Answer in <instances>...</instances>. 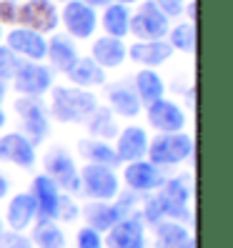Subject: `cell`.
Instances as JSON below:
<instances>
[{
	"label": "cell",
	"mask_w": 233,
	"mask_h": 248,
	"mask_svg": "<svg viewBox=\"0 0 233 248\" xmlns=\"http://www.w3.org/2000/svg\"><path fill=\"white\" fill-rule=\"evenodd\" d=\"M48 93H50V100L46 106L48 118H53L55 123H63V125L85 123V118L98 108L95 93L76 88V85H53Z\"/></svg>",
	"instance_id": "obj_1"
},
{
	"label": "cell",
	"mask_w": 233,
	"mask_h": 248,
	"mask_svg": "<svg viewBox=\"0 0 233 248\" xmlns=\"http://www.w3.org/2000/svg\"><path fill=\"white\" fill-rule=\"evenodd\" d=\"M193 151H196L193 136H188L186 130H181V133H158L155 138L148 140L145 160H151L158 168H173L191 160Z\"/></svg>",
	"instance_id": "obj_2"
},
{
	"label": "cell",
	"mask_w": 233,
	"mask_h": 248,
	"mask_svg": "<svg viewBox=\"0 0 233 248\" xmlns=\"http://www.w3.org/2000/svg\"><path fill=\"white\" fill-rule=\"evenodd\" d=\"M158 201L163 206L166 221H178V223H191L193 213H191V196H193V186H191V176L183 173L176 178H166L163 186L155 191Z\"/></svg>",
	"instance_id": "obj_3"
},
{
	"label": "cell",
	"mask_w": 233,
	"mask_h": 248,
	"mask_svg": "<svg viewBox=\"0 0 233 248\" xmlns=\"http://www.w3.org/2000/svg\"><path fill=\"white\" fill-rule=\"evenodd\" d=\"M43 173L61 188V193L78 196L80 193V168L76 158L63 145H53L43 155Z\"/></svg>",
	"instance_id": "obj_4"
},
{
	"label": "cell",
	"mask_w": 233,
	"mask_h": 248,
	"mask_svg": "<svg viewBox=\"0 0 233 248\" xmlns=\"http://www.w3.org/2000/svg\"><path fill=\"white\" fill-rule=\"evenodd\" d=\"M13 110H16L18 121H20V133L38 148L50 133V118H48L46 103H43L40 98L20 95V98H16V103H13Z\"/></svg>",
	"instance_id": "obj_5"
},
{
	"label": "cell",
	"mask_w": 233,
	"mask_h": 248,
	"mask_svg": "<svg viewBox=\"0 0 233 248\" xmlns=\"http://www.w3.org/2000/svg\"><path fill=\"white\" fill-rule=\"evenodd\" d=\"M80 193L88 201H113L121 193V178L108 166L85 163L80 168Z\"/></svg>",
	"instance_id": "obj_6"
},
{
	"label": "cell",
	"mask_w": 233,
	"mask_h": 248,
	"mask_svg": "<svg viewBox=\"0 0 233 248\" xmlns=\"http://www.w3.org/2000/svg\"><path fill=\"white\" fill-rule=\"evenodd\" d=\"M171 31V20L163 16L153 0H143L136 13H130L128 35L136 40H166Z\"/></svg>",
	"instance_id": "obj_7"
},
{
	"label": "cell",
	"mask_w": 233,
	"mask_h": 248,
	"mask_svg": "<svg viewBox=\"0 0 233 248\" xmlns=\"http://www.w3.org/2000/svg\"><path fill=\"white\" fill-rule=\"evenodd\" d=\"M18 25L40 35H50L61 25V10L50 0H25L18 5Z\"/></svg>",
	"instance_id": "obj_8"
},
{
	"label": "cell",
	"mask_w": 233,
	"mask_h": 248,
	"mask_svg": "<svg viewBox=\"0 0 233 248\" xmlns=\"http://www.w3.org/2000/svg\"><path fill=\"white\" fill-rule=\"evenodd\" d=\"M61 25L73 40H91L98 31V10L85 5L83 0H68L61 8Z\"/></svg>",
	"instance_id": "obj_9"
},
{
	"label": "cell",
	"mask_w": 233,
	"mask_h": 248,
	"mask_svg": "<svg viewBox=\"0 0 233 248\" xmlns=\"http://www.w3.org/2000/svg\"><path fill=\"white\" fill-rule=\"evenodd\" d=\"M53 80H55V73L46 63L25 61L20 70L16 73V78H13V91L18 95H28V98H43L55 85Z\"/></svg>",
	"instance_id": "obj_10"
},
{
	"label": "cell",
	"mask_w": 233,
	"mask_h": 248,
	"mask_svg": "<svg viewBox=\"0 0 233 248\" xmlns=\"http://www.w3.org/2000/svg\"><path fill=\"white\" fill-rule=\"evenodd\" d=\"M106 248H145V223L140 213H130L103 233Z\"/></svg>",
	"instance_id": "obj_11"
},
{
	"label": "cell",
	"mask_w": 233,
	"mask_h": 248,
	"mask_svg": "<svg viewBox=\"0 0 233 248\" xmlns=\"http://www.w3.org/2000/svg\"><path fill=\"white\" fill-rule=\"evenodd\" d=\"M145 121L155 133H181V130H186L188 115L176 100L161 98L155 103L145 106Z\"/></svg>",
	"instance_id": "obj_12"
},
{
	"label": "cell",
	"mask_w": 233,
	"mask_h": 248,
	"mask_svg": "<svg viewBox=\"0 0 233 248\" xmlns=\"http://www.w3.org/2000/svg\"><path fill=\"white\" fill-rule=\"evenodd\" d=\"M3 46H8L16 55H20L23 61L43 63L46 61L48 38L35 33V31H28V28H23V25H13L10 31L3 35Z\"/></svg>",
	"instance_id": "obj_13"
},
{
	"label": "cell",
	"mask_w": 233,
	"mask_h": 248,
	"mask_svg": "<svg viewBox=\"0 0 233 248\" xmlns=\"http://www.w3.org/2000/svg\"><path fill=\"white\" fill-rule=\"evenodd\" d=\"M166 176H163V168L153 166L151 160H133V163H125L123 168V183L130 193H138V196H145V193H155L158 188L163 186Z\"/></svg>",
	"instance_id": "obj_14"
},
{
	"label": "cell",
	"mask_w": 233,
	"mask_h": 248,
	"mask_svg": "<svg viewBox=\"0 0 233 248\" xmlns=\"http://www.w3.org/2000/svg\"><path fill=\"white\" fill-rule=\"evenodd\" d=\"M0 160L3 163H13L23 170H31L35 166V145L28 140L20 130H13V133H3L0 136Z\"/></svg>",
	"instance_id": "obj_15"
},
{
	"label": "cell",
	"mask_w": 233,
	"mask_h": 248,
	"mask_svg": "<svg viewBox=\"0 0 233 248\" xmlns=\"http://www.w3.org/2000/svg\"><path fill=\"white\" fill-rule=\"evenodd\" d=\"M148 133L143 125H125L118 130L115 136V145L113 151L118 155L121 163H133V160H143L148 153Z\"/></svg>",
	"instance_id": "obj_16"
},
{
	"label": "cell",
	"mask_w": 233,
	"mask_h": 248,
	"mask_svg": "<svg viewBox=\"0 0 233 248\" xmlns=\"http://www.w3.org/2000/svg\"><path fill=\"white\" fill-rule=\"evenodd\" d=\"M80 58L78 53V46L76 40L65 33H50L48 38V46H46V61H48V68L53 73H65L76 65V61Z\"/></svg>",
	"instance_id": "obj_17"
},
{
	"label": "cell",
	"mask_w": 233,
	"mask_h": 248,
	"mask_svg": "<svg viewBox=\"0 0 233 248\" xmlns=\"http://www.w3.org/2000/svg\"><path fill=\"white\" fill-rule=\"evenodd\" d=\"M173 58V48L168 40H136L128 46V61H133L140 68H158Z\"/></svg>",
	"instance_id": "obj_18"
},
{
	"label": "cell",
	"mask_w": 233,
	"mask_h": 248,
	"mask_svg": "<svg viewBox=\"0 0 233 248\" xmlns=\"http://www.w3.org/2000/svg\"><path fill=\"white\" fill-rule=\"evenodd\" d=\"M35 221H38V206H35L33 196L28 193V191L16 193V196L8 201L5 218H3V223L8 226V231H20V233H25Z\"/></svg>",
	"instance_id": "obj_19"
},
{
	"label": "cell",
	"mask_w": 233,
	"mask_h": 248,
	"mask_svg": "<svg viewBox=\"0 0 233 248\" xmlns=\"http://www.w3.org/2000/svg\"><path fill=\"white\" fill-rule=\"evenodd\" d=\"M106 103L110 108L113 115H121V118H138L143 106H140V100L133 91V85L121 80V83H113L108 85L106 83Z\"/></svg>",
	"instance_id": "obj_20"
},
{
	"label": "cell",
	"mask_w": 233,
	"mask_h": 248,
	"mask_svg": "<svg viewBox=\"0 0 233 248\" xmlns=\"http://www.w3.org/2000/svg\"><path fill=\"white\" fill-rule=\"evenodd\" d=\"M35 206H38V218H46V221H55L58 213V203H61V188H58L46 173H38V176L31 181V191Z\"/></svg>",
	"instance_id": "obj_21"
},
{
	"label": "cell",
	"mask_w": 233,
	"mask_h": 248,
	"mask_svg": "<svg viewBox=\"0 0 233 248\" xmlns=\"http://www.w3.org/2000/svg\"><path fill=\"white\" fill-rule=\"evenodd\" d=\"M91 58L103 68V70H110V68H121L125 61H128V46L123 38H110V35H100L93 40L91 46Z\"/></svg>",
	"instance_id": "obj_22"
},
{
	"label": "cell",
	"mask_w": 233,
	"mask_h": 248,
	"mask_svg": "<svg viewBox=\"0 0 233 248\" xmlns=\"http://www.w3.org/2000/svg\"><path fill=\"white\" fill-rule=\"evenodd\" d=\"M65 78L70 80V85H76V88H83V91H93V88H103L108 83V73L100 68L91 55H80L76 65H73Z\"/></svg>",
	"instance_id": "obj_23"
},
{
	"label": "cell",
	"mask_w": 233,
	"mask_h": 248,
	"mask_svg": "<svg viewBox=\"0 0 233 248\" xmlns=\"http://www.w3.org/2000/svg\"><path fill=\"white\" fill-rule=\"evenodd\" d=\"M153 248H196V241L186 223L161 221L153 226Z\"/></svg>",
	"instance_id": "obj_24"
},
{
	"label": "cell",
	"mask_w": 233,
	"mask_h": 248,
	"mask_svg": "<svg viewBox=\"0 0 233 248\" xmlns=\"http://www.w3.org/2000/svg\"><path fill=\"white\" fill-rule=\"evenodd\" d=\"M80 218L85 221V226L98 231V233H106L113 223L121 221V211L113 201H88L80 206Z\"/></svg>",
	"instance_id": "obj_25"
},
{
	"label": "cell",
	"mask_w": 233,
	"mask_h": 248,
	"mask_svg": "<svg viewBox=\"0 0 233 248\" xmlns=\"http://www.w3.org/2000/svg\"><path fill=\"white\" fill-rule=\"evenodd\" d=\"M76 151L78 155L85 160V163H93V166H108V168H118L121 160L115 155L113 145L108 140H98V138H80L76 143Z\"/></svg>",
	"instance_id": "obj_26"
},
{
	"label": "cell",
	"mask_w": 233,
	"mask_h": 248,
	"mask_svg": "<svg viewBox=\"0 0 233 248\" xmlns=\"http://www.w3.org/2000/svg\"><path fill=\"white\" fill-rule=\"evenodd\" d=\"M130 85H133V91H136L143 108L155 103V100H161V98H166V83H163L161 76H158V70H153V68H140L133 76V83Z\"/></svg>",
	"instance_id": "obj_27"
},
{
	"label": "cell",
	"mask_w": 233,
	"mask_h": 248,
	"mask_svg": "<svg viewBox=\"0 0 233 248\" xmlns=\"http://www.w3.org/2000/svg\"><path fill=\"white\" fill-rule=\"evenodd\" d=\"M98 25L103 28V35L110 38H128V25H130V8L121 3H108L103 8V16L98 18Z\"/></svg>",
	"instance_id": "obj_28"
},
{
	"label": "cell",
	"mask_w": 233,
	"mask_h": 248,
	"mask_svg": "<svg viewBox=\"0 0 233 248\" xmlns=\"http://www.w3.org/2000/svg\"><path fill=\"white\" fill-rule=\"evenodd\" d=\"M85 128H88V138H98V140H113L115 136H118V123H115V115L110 113L108 106H98L88 118H85L83 123Z\"/></svg>",
	"instance_id": "obj_29"
},
{
	"label": "cell",
	"mask_w": 233,
	"mask_h": 248,
	"mask_svg": "<svg viewBox=\"0 0 233 248\" xmlns=\"http://www.w3.org/2000/svg\"><path fill=\"white\" fill-rule=\"evenodd\" d=\"M31 228H33V233H31L33 248H65V246H68L65 231L58 226V221H46V218H38Z\"/></svg>",
	"instance_id": "obj_30"
},
{
	"label": "cell",
	"mask_w": 233,
	"mask_h": 248,
	"mask_svg": "<svg viewBox=\"0 0 233 248\" xmlns=\"http://www.w3.org/2000/svg\"><path fill=\"white\" fill-rule=\"evenodd\" d=\"M166 40L171 43L173 50H181L191 55L196 50V23H178L171 25V31L166 35Z\"/></svg>",
	"instance_id": "obj_31"
},
{
	"label": "cell",
	"mask_w": 233,
	"mask_h": 248,
	"mask_svg": "<svg viewBox=\"0 0 233 248\" xmlns=\"http://www.w3.org/2000/svg\"><path fill=\"white\" fill-rule=\"evenodd\" d=\"M23 63H25V61H23L20 55H16L8 46H3V43H0V80H5V83L13 80Z\"/></svg>",
	"instance_id": "obj_32"
},
{
	"label": "cell",
	"mask_w": 233,
	"mask_h": 248,
	"mask_svg": "<svg viewBox=\"0 0 233 248\" xmlns=\"http://www.w3.org/2000/svg\"><path fill=\"white\" fill-rule=\"evenodd\" d=\"M80 218V206L76 203V198L63 193L61 203H58V213H55V221H63V223H73Z\"/></svg>",
	"instance_id": "obj_33"
},
{
	"label": "cell",
	"mask_w": 233,
	"mask_h": 248,
	"mask_svg": "<svg viewBox=\"0 0 233 248\" xmlns=\"http://www.w3.org/2000/svg\"><path fill=\"white\" fill-rule=\"evenodd\" d=\"M76 248H106L103 246V233H98L88 226L78 228L76 233Z\"/></svg>",
	"instance_id": "obj_34"
},
{
	"label": "cell",
	"mask_w": 233,
	"mask_h": 248,
	"mask_svg": "<svg viewBox=\"0 0 233 248\" xmlns=\"http://www.w3.org/2000/svg\"><path fill=\"white\" fill-rule=\"evenodd\" d=\"M0 248H33V243H31V236H25L20 231H3Z\"/></svg>",
	"instance_id": "obj_35"
},
{
	"label": "cell",
	"mask_w": 233,
	"mask_h": 248,
	"mask_svg": "<svg viewBox=\"0 0 233 248\" xmlns=\"http://www.w3.org/2000/svg\"><path fill=\"white\" fill-rule=\"evenodd\" d=\"M18 25V3L16 0H0V28Z\"/></svg>",
	"instance_id": "obj_36"
},
{
	"label": "cell",
	"mask_w": 233,
	"mask_h": 248,
	"mask_svg": "<svg viewBox=\"0 0 233 248\" xmlns=\"http://www.w3.org/2000/svg\"><path fill=\"white\" fill-rule=\"evenodd\" d=\"M153 3L158 5V10H161L168 20L181 18V16H183V8H186L183 0H153Z\"/></svg>",
	"instance_id": "obj_37"
},
{
	"label": "cell",
	"mask_w": 233,
	"mask_h": 248,
	"mask_svg": "<svg viewBox=\"0 0 233 248\" xmlns=\"http://www.w3.org/2000/svg\"><path fill=\"white\" fill-rule=\"evenodd\" d=\"M8 193H10V181H8V176L3 170H0V201L3 198H8Z\"/></svg>",
	"instance_id": "obj_38"
},
{
	"label": "cell",
	"mask_w": 233,
	"mask_h": 248,
	"mask_svg": "<svg viewBox=\"0 0 233 248\" xmlns=\"http://www.w3.org/2000/svg\"><path fill=\"white\" fill-rule=\"evenodd\" d=\"M83 3H85V5H91L93 10H98V8H106L110 0H83Z\"/></svg>",
	"instance_id": "obj_39"
},
{
	"label": "cell",
	"mask_w": 233,
	"mask_h": 248,
	"mask_svg": "<svg viewBox=\"0 0 233 248\" xmlns=\"http://www.w3.org/2000/svg\"><path fill=\"white\" fill-rule=\"evenodd\" d=\"M5 95H8V85H5V80H0V106H3Z\"/></svg>",
	"instance_id": "obj_40"
},
{
	"label": "cell",
	"mask_w": 233,
	"mask_h": 248,
	"mask_svg": "<svg viewBox=\"0 0 233 248\" xmlns=\"http://www.w3.org/2000/svg\"><path fill=\"white\" fill-rule=\"evenodd\" d=\"M5 123H8V115H5V110H3V108H0V130L5 128Z\"/></svg>",
	"instance_id": "obj_41"
},
{
	"label": "cell",
	"mask_w": 233,
	"mask_h": 248,
	"mask_svg": "<svg viewBox=\"0 0 233 248\" xmlns=\"http://www.w3.org/2000/svg\"><path fill=\"white\" fill-rule=\"evenodd\" d=\"M110 3H121V5H128L130 8L133 3H138V0H110Z\"/></svg>",
	"instance_id": "obj_42"
},
{
	"label": "cell",
	"mask_w": 233,
	"mask_h": 248,
	"mask_svg": "<svg viewBox=\"0 0 233 248\" xmlns=\"http://www.w3.org/2000/svg\"><path fill=\"white\" fill-rule=\"evenodd\" d=\"M3 231H5V223H3V216H0V236H3Z\"/></svg>",
	"instance_id": "obj_43"
},
{
	"label": "cell",
	"mask_w": 233,
	"mask_h": 248,
	"mask_svg": "<svg viewBox=\"0 0 233 248\" xmlns=\"http://www.w3.org/2000/svg\"><path fill=\"white\" fill-rule=\"evenodd\" d=\"M50 3H55V5H58V3H61V5H65V3H68V0H50Z\"/></svg>",
	"instance_id": "obj_44"
},
{
	"label": "cell",
	"mask_w": 233,
	"mask_h": 248,
	"mask_svg": "<svg viewBox=\"0 0 233 248\" xmlns=\"http://www.w3.org/2000/svg\"><path fill=\"white\" fill-rule=\"evenodd\" d=\"M3 35H5V33H3V28H0V43H3Z\"/></svg>",
	"instance_id": "obj_45"
}]
</instances>
